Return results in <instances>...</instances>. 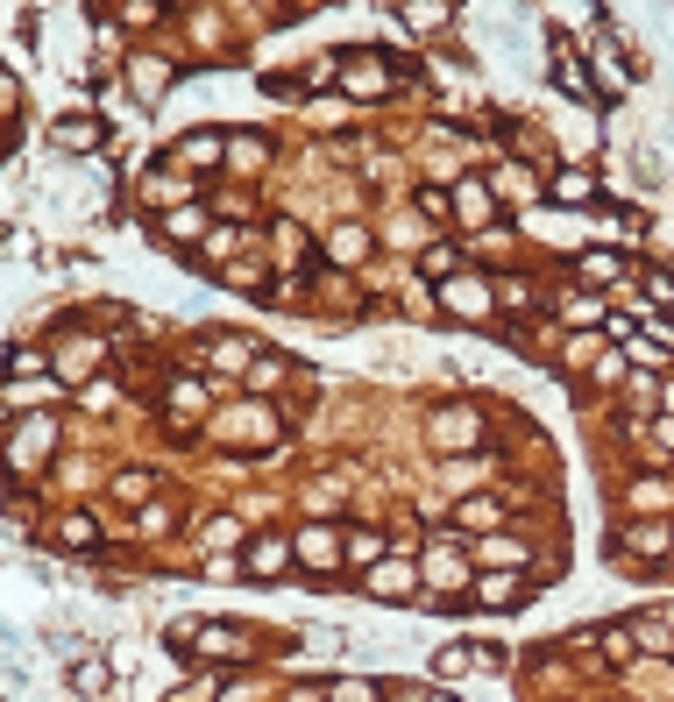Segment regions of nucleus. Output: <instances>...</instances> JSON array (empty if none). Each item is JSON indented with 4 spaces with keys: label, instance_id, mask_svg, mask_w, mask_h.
Masks as SVG:
<instances>
[{
    "label": "nucleus",
    "instance_id": "nucleus-1",
    "mask_svg": "<svg viewBox=\"0 0 674 702\" xmlns=\"http://www.w3.org/2000/svg\"><path fill=\"white\" fill-rule=\"evenodd\" d=\"M554 86H561L568 100H596V78H589V64H582V57H575L561 36H554Z\"/></svg>",
    "mask_w": 674,
    "mask_h": 702
},
{
    "label": "nucleus",
    "instance_id": "nucleus-10",
    "mask_svg": "<svg viewBox=\"0 0 674 702\" xmlns=\"http://www.w3.org/2000/svg\"><path fill=\"white\" fill-rule=\"evenodd\" d=\"M291 568V539H256L249 546V575H284Z\"/></svg>",
    "mask_w": 674,
    "mask_h": 702
},
{
    "label": "nucleus",
    "instance_id": "nucleus-5",
    "mask_svg": "<svg viewBox=\"0 0 674 702\" xmlns=\"http://www.w3.org/2000/svg\"><path fill=\"white\" fill-rule=\"evenodd\" d=\"M440 298L455 305V320H483V312H490V291H483L476 277H447V284H440Z\"/></svg>",
    "mask_w": 674,
    "mask_h": 702
},
{
    "label": "nucleus",
    "instance_id": "nucleus-21",
    "mask_svg": "<svg viewBox=\"0 0 674 702\" xmlns=\"http://www.w3.org/2000/svg\"><path fill=\"white\" fill-rule=\"evenodd\" d=\"M476 667V653H462V646H440L433 653V674H469Z\"/></svg>",
    "mask_w": 674,
    "mask_h": 702
},
{
    "label": "nucleus",
    "instance_id": "nucleus-20",
    "mask_svg": "<svg viewBox=\"0 0 674 702\" xmlns=\"http://www.w3.org/2000/svg\"><path fill=\"white\" fill-rule=\"evenodd\" d=\"M362 242H369V234H362V227H341V234H334V242H327V249H334L341 263H362Z\"/></svg>",
    "mask_w": 674,
    "mask_h": 702
},
{
    "label": "nucleus",
    "instance_id": "nucleus-23",
    "mask_svg": "<svg viewBox=\"0 0 674 702\" xmlns=\"http://www.w3.org/2000/svg\"><path fill=\"white\" fill-rule=\"evenodd\" d=\"M71 681L93 695V688H107V667H100V660H79V667H71Z\"/></svg>",
    "mask_w": 674,
    "mask_h": 702
},
{
    "label": "nucleus",
    "instance_id": "nucleus-14",
    "mask_svg": "<svg viewBox=\"0 0 674 702\" xmlns=\"http://www.w3.org/2000/svg\"><path fill=\"white\" fill-rule=\"evenodd\" d=\"M369 596H384V603H398V596H412V568H377V575H369Z\"/></svg>",
    "mask_w": 674,
    "mask_h": 702
},
{
    "label": "nucleus",
    "instance_id": "nucleus-24",
    "mask_svg": "<svg viewBox=\"0 0 674 702\" xmlns=\"http://www.w3.org/2000/svg\"><path fill=\"white\" fill-rule=\"evenodd\" d=\"M348 554H355V561H377V554H384V539H377V532H355V539H348Z\"/></svg>",
    "mask_w": 674,
    "mask_h": 702
},
{
    "label": "nucleus",
    "instance_id": "nucleus-7",
    "mask_svg": "<svg viewBox=\"0 0 674 702\" xmlns=\"http://www.w3.org/2000/svg\"><path fill=\"white\" fill-rule=\"evenodd\" d=\"M476 603H483V610H518V603H533V582L490 575V582H476Z\"/></svg>",
    "mask_w": 674,
    "mask_h": 702
},
{
    "label": "nucleus",
    "instance_id": "nucleus-26",
    "mask_svg": "<svg viewBox=\"0 0 674 702\" xmlns=\"http://www.w3.org/2000/svg\"><path fill=\"white\" fill-rule=\"evenodd\" d=\"M142 532H149V539H164V532H171V511L149 504V511H142Z\"/></svg>",
    "mask_w": 674,
    "mask_h": 702
},
{
    "label": "nucleus",
    "instance_id": "nucleus-8",
    "mask_svg": "<svg viewBox=\"0 0 674 702\" xmlns=\"http://www.w3.org/2000/svg\"><path fill=\"white\" fill-rule=\"evenodd\" d=\"M547 199H561V206H596V178H589V171H554V178H547Z\"/></svg>",
    "mask_w": 674,
    "mask_h": 702
},
{
    "label": "nucleus",
    "instance_id": "nucleus-6",
    "mask_svg": "<svg viewBox=\"0 0 674 702\" xmlns=\"http://www.w3.org/2000/svg\"><path fill=\"white\" fill-rule=\"evenodd\" d=\"M490 192L511 199V206H526V199H540V178H533L526 164H497V171H490Z\"/></svg>",
    "mask_w": 674,
    "mask_h": 702
},
{
    "label": "nucleus",
    "instance_id": "nucleus-25",
    "mask_svg": "<svg viewBox=\"0 0 674 702\" xmlns=\"http://www.w3.org/2000/svg\"><path fill=\"white\" fill-rule=\"evenodd\" d=\"M483 561H526V546H518V539H490Z\"/></svg>",
    "mask_w": 674,
    "mask_h": 702
},
{
    "label": "nucleus",
    "instance_id": "nucleus-22",
    "mask_svg": "<svg viewBox=\"0 0 674 702\" xmlns=\"http://www.w3.org/2000/svg\"><path fill=\"white\" fill-rule=\"evenodd\" d=\"M639 284H646L653 305H674V277H667V270H639Z\"/></svg>",
    "mask_w": 674,
    "mask_h": 702
},
{
    "label": "nucleus",
    "instance_id": "nucleus-17",
    "mask_svg": "<svg viewBox=\"0 0 674 702\" xmlns=\"http://www.w3.org/2000/svg\"><path fill=\"white\" fill-rule=\"evenodd\" d=\"M419 270H426V277H440V284H447V277H462V249H447V242H440V249H426V263H419Z\"/></svg>",
    "mask_w": 674,
    "mask_h": 702
},
{
    "label": "nucleus",
    "instance_id": "nucleus-15",
    "mask_svg": "<svg viewBox=\"0 0 674 702\" xmlns=\"http://www.w3.org/2000/svg\"><path fill=\"white\" fill-rule=\"evenodd\" d=\"M164 86H171V64L142 57V64H135V93H142V100H164Z\"/></svg>",
    "mask_w": 674,
    "mask_h": 702
},
{
    "label": "nucleus",
    "instance_id": "nucleus-29",
    "mask_svg": "<svg viewBox=\"0 0 674 702\" xmlns=\"http://www.w3.org/2000/svg\"><path fill=\"white\" fill-rule=\"evenodd\" d=\"M291 702H320V688H298V695H291Z\"/></svg>",
    "mask_w": 674,
    "mask_h": 702
},
{
    "label": "nucleus",
    "instance_id": "nucleus-4",
    "mask_svg": "<svg viewBox=\"0 0 674 702\" xmlns=\"http://www.w3.org/2000/svg\"><path fill=\"white\" fill-rule=\"evenodd\" d=\"M298 561H306L313 575H327V568L341 561V539H334L327 525H306V532H298Z\"/></svg>",
    "mask_w": 674,
    "mask_h": 702
},
{
    "label": "nucleus",
    "instance_id": "nucleus-27",
    "mask_svg": "<svg viewBox=\"0 0 674 702\" xmlns=\"http://www.w3.org/2000/svg\"><path fill=\"white\" fill-rule=\"evenodd\" d=\"M64 539H71V546H93L100 532H93V518H71V525H64Z\"/></svg>",
    "mask_w": 674,
    "mask_h": 702
},
{
    "label": "nucleus",
    "instance_id": "nucleus-18",
    "mask_svg": "<svg viewBox=\"0 0 674 702\" xmlns=\"http://www.w3.org/2000/svg\"><path fill=\"white\" fill-rule=\"evenodd\" d=\"M561 320H568V327H596V320H604V298H589V291L568 298V305H561Z\"/></svg>",
    "mask_w": 674,
    "mask_h": 702
},
{
    "label": "nucleus",
    "instance_id": "nucleus-16",
    "mask_svg": "<svg viewBox=\"0 0 674 702\" xmlns=\"http://www.w3.org/2000/svg\"><path fill=\"white\" fill-rule=\"evenodd\" d=\"M625 546H632V554H667L674 532H667V525H632V532H625Z\"/></svg>",
    "mask_w": 674,
    "mask_h": 702
},
{
    "label": "nucleus",
    "instance_id": "nucleus-11",
    "mask_svg": "<svg viewBox=\"0 0 674 702\" xmlns=\"http://www.w3.org/2000/svg\"><path fill=\"white\" fill-rule=\"evenodd\" d=\"M632 263L618 256V249H596V256H575V277H589V284H611V277H625Z\"/></svg>",
    "mask_w": 674,
    "mask_h": 702
},
{
    "label": "nucleus",
    "instance_id": "nucleus-19",
    "mask_svg": "<svg viewBox=\"0 0 674 702\" xmlns=\"http://www.w3.org/2000/svg\"><path fill=\"white\" fill-rule=\"evenodd\" d=\"M596 93H625V64L604 50V57H596Z\"/></svg>",
    "mask_w": 674,
    "mask_h": 702
},
{
    "label": "nucleus",
    "instance_id": "nucleus-9",
    "mask_svg": "<svg viewBox=\"0 0 674 702\" xmlns=\"http://www.w3.org/2000/svg\"><path fill=\"white\" fill-rule=\"evenodd\" d=\"M220 149H228V135H213V128H199V135H185V142H178V164L206 171V164H220Z\"/></svg>",
    "mask_w": 674,
    "mask_h": 702
},
{
    "label": "nucleus",
    "instance_id": "nucleus-13",
    "mask_svg": "<svg viewBox=\"0 0 674 702\" xmlns=\"http://www.w3.org/2000/svg\"><path fill=\"white\" fill-rule=\"evenodd\" d=\"M100 142V121H86V114H71V121H57V149H71V156H86Z\"/></svg>",
    "mask_w": 674,
    "mask_h": 702
},
{
    "label": "nucleus",
    "instance_id": "nucleus-12",
    "mask_svg": "<svg viewBox=\"0 0 674 702\" xmlns=\"http://www.w3.org/2000/svg\"><path fill=\"white\" fill-rule=\"evenodd\" d=\"M455 213H462L469 227H483V220H490V185H476V178H462V185H455Z\"/></svg>",
    "mask_w": 674,
    "mask_h": 702
},
{
    "label": "nucleus",
    "instance_id": "nucleus-2",
    "mask_svg": "<svg viewBox=\"0 0 674 702\" xmlns=\"http://www.w3.org/2000/svg\"><path fill=\"white\" fill-rule=\"evenodd\" d=\"M476 433H483V426H476V405H440V412H433V440H440V447H469Z\"/></svg>",
    "mask_w": 674,
    "mask_h": 702
},
{
    "label": "nucleus",
    "instance_id": "nucleus-3",
    "mask_svg": "<svg viewBox=\"0 0 674 702\" xmlns=\"http://www.w3.org/2000/svg\"><path fill=\"white\" fill-rule=\"evenodd\" d=\"M341 86H348L355 100H377V93L391 86V78H384V64H377V57L362 50V57H348V64H341Z\"/></svg>",
    "mask_w": 674,
    "mask_h": 702
},
{
    "label": "nucleus",
    "instance_id": "nucleus-28",
    "mask_svg": "<svg viewBox=\"0 0 674 702\" xmlns=\"http://www.w3.org/2000/svg\"><path fill=\"white\" fill-rule=\"evenodd\" d=\"M114 490H121V497H128V504H135V497H142V490H149V476H142V468H128V476H121V483H114Z\"/></svg>",
    "mask_w": 674,
    "mask_h": 702
}]
</instances>
